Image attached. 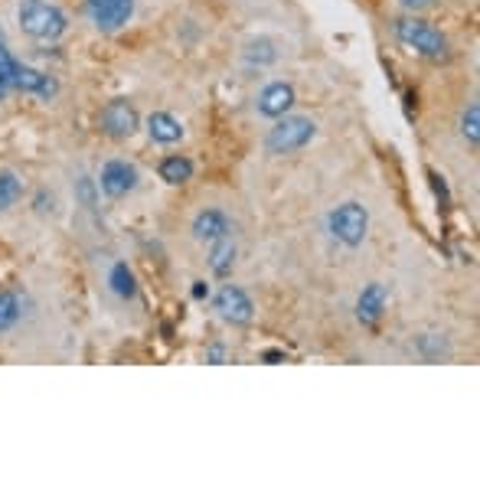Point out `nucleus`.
<instances>
[{"instance_id": "obj_3", "label": "nucleus", "mask_w": 480, "mask_h": 480, "mask_svg": "<svg viewBox=\"0 0 480 480\" xmlns=\"http://www.w3.org/2000/svg\"><path fill=\"white\" fill-rule=\"evenodd\" d=\"M317 134V124L307 118V114H281L275 128L265 138V150L281 158V154H294V150L307 148Z\"/></svg>"}, {"instance_id": "obj_18", "label": "nucleus", "mask_w": 480, "mask_h": 480, "mask_svg": "<svg viewBox=\"0 0 480 480\" xmlns=\"http://www.w3.org/2000/svg\"><path fill=\"white\" fill-rule=\"evenodd\" d=\"M415 349H419V357L428 359V363H441V359L451 357V347H448V340L441 333H425V337H419Z\"/></svg>"}, {"instance_id": "obj_15", "label": "nucleus", "mask_w": 480, "mask_h": 480, "mask_svg": "<svg viewBox=\"0 0 480 480\" xmlns=\"http://www.w3.org/2000/svg\"><path fill=\"white\" fill-rule=\"evenodd\" d=\"M160 180L170 186H184L193 180V160L180 158V154H170V158L160 160Z\"/></svg>"}, {"instance_id": "obj_19", "label": "nucleus", "mask_w": 480, "mask_h": 480, "mask_svg": "<svg viewBox=\"0 0 480 480\" xmlns=\"http://www.w3.org/2000/svg\"><path fill=\"white\" fill-rule=\"evenodd\" d=\"M23 317V307H20V297L14 291H0V333L14 331Z\"/></svg>"}, {"instance_id": "obj_22", "label": "nucleus", "mask_w": 480, "mask_h": 480, "mask_svg": "<svg viewBox=\"0 0 480 480\" xmlns=\"http://www.w3.org/2000/svg\"><path fill=\"white\" fill-rule=\"evenodd\" d=\"M14 62L17 59L7 53V46L0 43V102H4V95L14 88Z\"/></svg>"}, {"instance_id": "obj_1", "label": "nucleus", "mask_w": 480, "mask_h": 480, "mask_svg": "<svg viewBox=\"0 0 480 480\" xmlns=\"http://www.w3.org/2000/svg\"><path fill=\"white\" fill-rule=\"evenodd\" d=\"M17 17H20L23 33L33 36V40H43V43L59 40V36L66 33V27H69L66 14H62L56 4H50V0H23L17 10Z\"/></svg>"}, {"instance_id": "obj_23", "label": "nucleus", "mask_w": 480, "mask_h": 480, "mask_svg": "<svg viewBox=\"0 0 480 480\" xmlns=\"http://www.w3.org/2000/svg\"><path fill=\"white\" fill-rule=\"evenodd\" d=\"M399 4L405 10H415V14H421V10H428V7H435V0H399Z\"/></svg>"}, {"instance_id": "obj_24", "label": "nucleus", "mask_w": 480, "mask_h": 480, "mask_svg": "<svg viewBox=\"0 0 480 480\" xmlns=\"http://www.w3.org/2000/svg\"><path fill=\"white\" fill-rule=\"evenodd\" d=\"M193 297H210V285H206V281H196V285H193Z\"/></svg>"}, {"instance_id": "obj_21", "label": "nucleus", "mask_w": 480, "mask_h": 480, "mask_svg": "<svg viewBox=\"0 0 480 480\" xmlns=\"http://www.w3.org/2000/svg\"><path fill=\"white\" fill-rule=\"evenodd\" d=\"M275 43L271 40H252L249 43V50H245V59L249 62H258V66H268V62H275Z\"/></svg>"}, {"instance_id": "obj_12", "label": "nucleus", "mask_w": 480, "mask_h": 480, "mask_svg": "<svg viewBox=\"0 0 480 480\" xmlns=\"http://www.w3.org/2000/svg\"><path fill=\"white\" fill-rule=\"evenodd\" d=\"M232 232V222L222 210H203L193 219V239L200 242H216V239H226Z\"/></svg>"}, {"instance_id": "obj_20", "label": "nucleus", "mask_w": 480, "mask_h": 480, "mask_svg": "<svg viewBox=\"0 0 480 480\" xmlns=\"http://www.w3.org/2000/svg\"><path fill=\"white\" fill-rule=\"evenodd\" d=\"M461 138L471 144V148H477L480 144V108L477 105H467L461 114Z\"/></svg>"}, {"instance_id": "obj_14", "label": "nucleus", "mask_w": 480, "mask_h": 480, "mask_svg": "<svg viewBox=\"0 0 480 480\" xmlns=\"http://www.w3.org/2000/svg\"><path fill=\"white\" fill-rule=\"evenodd\" d=\"M210 245H213L210 271L216 275V278H226L229 271H232V265H236V255H239L236 242H232V236H226V239H216V242H210Z\"/></svg>"}, {"instance_id": "obj_4", "label": "nucleus", "mask_w": 480, "mask_h": 480, "mask_svg": "<svg viewBox=\"0 0 480 480\" xmlns=\"http://www.w3.org/2000/svg\"><path fill=\"white\" fill-rule=\"evenodd\" d=\"M327 229H331V236L340 245L357 249V245H363V239L369 232V210L363 203H340L327 216Z\"/></svg>"}, {"instance_id": "obj_7", "label": "nucleus", "mask_w": 480, "mask_h": 480, "mask_svg": "<svg viewBox=\"0 0 480 480\" xmlns=\"http://www.w3.org/2000/svg\"><path fill=\"white\" fill-rule=\"evenodd\" d=\"M98 186H102L108 200H122L138 186V170L128 160H108L102 167V174H98Z\"/></svg>"}, {"instance_id": "obj_16", "label": "nucleus", "mask_w": 480, "mask_h": 480, "mask_svg": "<svg viewBox=\"0 0 480 480\" xmlns=\"http://www.w3.org/2000/svg\"><path fill=\"white\" fill-rule=\"evenodd\" d=\"M108 285H112V291L122 297V301H131V297L138 294V278H134V271L124 262L112 265V271H108Z\"/></svg>"}, {"instance_id": "obj_13", "label": "nucleus", "mask_w": 480, "mask_h": 480, "mask_svg": "<svg viewBox=\"0 0 480 480\" xmlns=\"http://www.w3.org/2000/svg\"><path fill=\"white\" fill-rule=\"evenodd\" d=\"M148 134L158 144H177V140L184 138V124L177 122L170 112H154L148 118Z\"/></svg>"}, {"instance_id": "obj_6", "label": "nucleus", "mask_w": 480, "mask_h": 480, "mask_svg": "<svg viewBox=\"0 0 480 480\" xmlns=\"http://www.w3.org/2000/svg\"><path fill=\"white\" fill-rule=\"evenodd\" d=\"M213 307L226 323H249L255 317L252 297L245 294L242 288H236V285H222L219 294L213 297Z\"/></svg>"}, {"instance_id": "obj_10", "label": "nucleus", "mask_w": 480, "mask_h": 480, "mask_svg": "<svg viewBox=\"0 0 480 480\" xmlns=\"http://www.w3.org/2000/svg\"><path fill=\"white\" fill-rule=\"evenodd\" d=\"M14 88H17V92H27V95H40V98L56 95V82L50 79L46 72L33 69V66H23V62H14Z\"/></svg>"}, {"instance_id": "obj_9", "label": "nucleus", "mask_w": 480, "mask_h": 480, "mask_svg": "<svg viewBox=\"0 0 480 480\" xmlns=\"http://www.w3.org/2000/svg\"><path fill=\"white\" fill-rule=\"evenodd\" d=\"M255 105H258V114H265V118H281L294 105V86L291 82H271V86L262 88Z\"/></svg>"}, {"instance_id": "obj_26", "label": "nucleus", "mask_w": 480, "mask_h": 480, "mask_svg": "<svg viewBox=\"0 0 480 480\" xmlns=\"http://www.w3.org/2000/svg\"><path fill=\"white\" fill-rule=\"evenodd\" d=\"M210 359H213V363H219V359H222V349L213 347V349H210Z\"/></svg>"}, {"instance_id": "obj_17", "label": "nucleus", "mask_w": 480, "mask_h": 480, "mask_svg": "<svg viewBox=\"0 0 480 480\" xmlns=\"http://www.w3.org/2000/svg\"><path fill=\"white\" fill-rule=\"evenodd\" d=\"M20 196H23V180H20L14 170H0V213L14 210L20 203Z\"/></svg>"}, {"instance_id": "obj_2", "label": "nucleus", "mask_w": 480, "mask_h": 480, "mask_svg": "<svg viewBox=\"0 0 480 480\" xmlns=\"http://www.w3.org/2000/svg\"><path fill=\"white\" fill-rule=\"evenodd\" d=\"M395 36H399L402 46H409L412 53L425 56V59H431V62L448 59L445 33H441V30H435L431 23H425V20H415V17L395 20Z\"/></svg>"}, {"instance_id": "obj_25", "label": "nucleus", "mask_w": 480, "mask_h": 480, "mask_svg": "<svg viewBox=\"0 0 480 480\" xmlns=\"http://www.w3.org/2000/svg\"><path fill=\"white\" fill-rule=\"evenodd\" d=\"M265 359H268V363H278V359H285V353H278V349H268V353H265Z\"/></svg>"}, {"instance_id": "obj_5", "label": "nucleus", "mask_w": 480, "mask_h": 480, "mask_svg": "<svg viewBox=\"0 0 480 480\" xmlns=\"http://www.w3.org/2000/svg\"><path fill=\"white\" fill-rule=\"evenodd\" d=\"M138 128H140V114L128 98H114V102H108L105 112H102V131H105L108 138L124 140V138H131Z\"/></svg>"}, {"instance_id": "obj_11", "label": "nucleus", "mask_w": 480, "mask_h": 480, "mask_svg": "<svg viewBox=\"0 0 480 480\" xmlns=\"http://www.w3.org/2000/svg\"><path fill=\"white\" fill-rule=\"evenodd\" d=\"M385 301H389V291H385V285H379V281L367 285V288L359 291V297H357L359 323H367V327L379 323V317L385 314Z\"/></svg>"}, {"instance_id": "obj_8", "label": "nucleus", "mask_w": 480, "mask_h": 480, "mask_svg": "<svg viewBox=\"0 0 480 480\" xmlns=\"http://www.w3.org/2000/svg\"><path fill=\"white\" fill-rule=\"evenodd\" d=\"M134 14V0H88V17L95 20L98 30H122Z\"/></svg>"}]
</instances>
